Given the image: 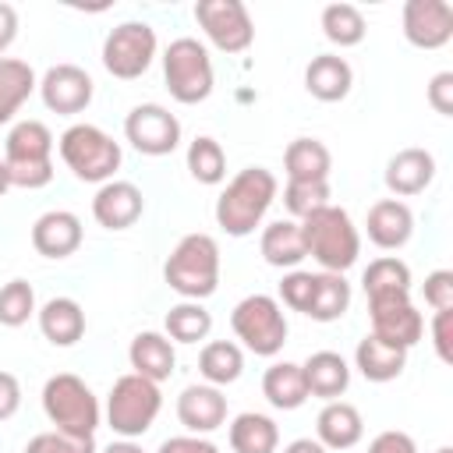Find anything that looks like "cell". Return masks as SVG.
I'll return each instance as SVG.
<instances>
[{
	"label": "cell",
	"instance_id": "cell-52",
	"mask_svg": "<svg viewBox=\"0 0 453 453\" xmlns=\"http://www.w3.org/2000/svg\"><path fill=\"white\" fill-rule=\"evenodd\" d=\"M435 453H453V446H439V449H435Z\"/></svg>",
	"mask_w": 453,
	"mask_h": 453
},
{
	"label": "cell",
	"instance_id": "cell-12",
	"mask_svg": "<svg viewBox=\"0 0 453 453\" xmlns=\"http://www.w3.org/2000/svg\"><path fill=\"white\" fill-rule=\"evenodd\" d=\"M368 319H372V336H379L382 343H393L400 350H411L425 333V319L414 308L411 294L368 297Z\"/></svg>",
	"mask_w": 453,
	"mask_h": 453
},
{
	"label": "cell",
	"instance_id": "cell-38",
	"mask_svg": "<svg viewBox=\"0 0 453 453\" xmlns=\"http://www.w3.org/2000/svg\"><path fill=\"white\" fill-rule=\"evenodd\" d=\"M35 290L28 280H7L0 287V326L18 329L35 315Z\"/></svg>",
	"mask_w": 453,
	"mask_h": 453
},
{
	"label": "cell",
	"instance_id": "cell-47",
	"mask_svg": "<svg viewBox=\"0 0 453 453\" xmlns=\"http://www.w3.org/2000/svg\"><path fill=\"white\" fill-rule=\"evenodd\" d=\"M159 453H219V446L205 435H173L159 446Z\"/></svg>",
	"mask_w": 453,
	"mask_h": 453
},
{
	"label": "cell",
	"instance_id": "cell-20",
	"mask_svg": "<svg viewBox=\"0 0 453 453\" xmlns=\"http://www.w3.org/2000/svg\"><path fill=\"white\" fill-rule=\"evenodd\" d=\"M127 361H131V372L149 379V382H163L173 375V365H177V354H173V340L166 333H156V329H145L131 340L127 347Z\"/></svg>",
	"mask_w": 453,
	"mask_h": 453
},
{
	"label": "cell",
	"instance_id": "cell-37",
	"mask_svg": "<svg viewBox=\"0 0 453 453\" xmlns=\"http://www.w3.org/2000/svg\"><path fill=\"white\" fill-rule=\"evenodd\" d=\"M188 170L198 184H219L226 177V152L216 138L209 134H198L191 145H188Z\"/></svg>",
	"mask_w": 453,
	"mask_h": 453
},
{
	"label": "cell",
	"instance_id": "cell-5",
	"mask_svg": "<svg viewBox=\"0 0 453 453\" xmlns=\"http://www.w3.org/2000/svg\"><path fill=\"white\" fill-rule=\"evenodd\" d=\"M42 411L50 418V425L64 435H78V439H92L99 428V400L96 393L85 386V379L71 375V372H57L46 379L42 386Z\"/></svg>",
	"mask_w": 453,
	"mask_h": 453
},
{
	"label": "cell",
	"instance_id": "cell-28",
	"mask_svg": "<svg viewBox=\"0 0 453 453\" xmlns=\"http://www.w3.org/2000/svg\"><path fill=\"white\" fill-rule=\"evenodd\" d=\"M230 449L234 453H276L280 446V428L269 414H258V411H244L230 421Z\"/></svg>",
	"mask_w": 453,
	"mask_h": 453
},
{
	"label": "cell",
	"instance_id": "cell-15",
	"mask_svg": "<svg viewBox=\"0 0 453 453\" xmlns=\"http://www.w3.org/2000/svg\"><path fill=\"white\" fill-rule=\"evenodd\" d=\"M403 39L418 50H439L453 39V7L446 0H407Z\"/></svg>",
	"mask_w": 453,
	"mask_h": 453
},
{
	"label": "cell",
	"instance_id": "cell-2",
	"mask_svg": "<svg viewBox=\"0 0 453 453\" xmlns=\"http://www.w3.org/2000/svg\"><path fill=\"white\" fill-rule=\"evenodd\" d=\"M301 234H304L308 255L322 265V273H340L343 276L361 255V234H357L350 212L333 205V202L315 209L311 216H304Z\"/></svg>",
	"mask_w": 453,
	"mask_h": 453
},
{
	"label": "cell",
	"instance_id": "cell-33",
	"mask_svg": "<svg viewBox=\"0 0 453 453\" xmlns=\"http://www.w3.org/2000/svg\"><path fill=\"white\" fill-rule=\"evenodd\" d=\"M198 372L209 386H230L244 372V354L234 340H212L198 354Z\"/></svg>",
	"mask_w": 453,
	"mask_h": 453
},
{
	"label": "cell",
	"instance_id": "cell-24",
	"mask_svg": "<svg viewBox=\"0 0 453 453\" xmlns=\"http://www.w3.org/2000/svg\"><path fill=\"white\" fill-rule=\"evenodd\" d=\"M304 386H308V396H319V400H340L350 386V365L343 361V354L336 350H315L304 365Z\"/></svg>",
	"mask_w": 453,
	"mask_h": 453
},
{
	"label": "cell",
	"instance_id": "cell-41",
	"mask_svg": "<svg viewBox=\"0 0 453 453\" xmlns=\"http://www.w3.org/2000/svg\"><path fill=\"white\" fill-rule=\"evenodd\" d=\"M311 283H315V273H304V269H290L283 280H280V301L290 308V311H308V301H311Z\"/></svg>",
	"mask_w": 453,
	"mask_h": 453
},
{
	"label": "cell",
	"instance_id": "cell-39",
	"mask_svg": "<svg viewBox=\"0 0 453 453\" xmlns=\"http://www.w3.org/2000/svg\"><path fill=\"white\" fill-rule=\"evenodd\" d=\"M283 205H287V212L301 223V219L311 216L315 209L329 205V180H287V188H283Z\"/></svg>",
	"mask_w": 453,
	"mask_h": 453
},
{
	"label": "cell",
	"instance_id": "cell-3",
	"mask_svg": "<svg viewBox=\"0 0 453 453\" xmlns=\"http://www.w3.org/2000/svg\"><path fill=\"white\" fill-rule=\"evenodd\" d=\"M163 280L184 301H205L219 287V244L209 234H188L177 241L163 265Z\"/></svg>",
	"mask_w": 453,
	"mask_h": 453
},
{
	"label": "cell",
	"instance_id": "cell-1",
	"mask_svg": "<svg viewBox=\"0 0 453 453\" xmlns=\"http://www.w3.org/2000/svg\"><path fill=\"white\" fill-rule=\"evenodd\" d=\"M276 198V177L265 166H244L216 198V223L230 237H248Z\"/></svg>",
	"mask_w": 453,
	"mask_h": 453
},
{
	"label": "cell",
	"instance_id": "cell-35",
	"mask_svg": "<svg viewBox=\"0 0 453 453\" xmlns=\"http://www.w3.org/2000/svg\"><path fill=\"white\" fill-rule=\"evenodd\" d=\"M365 32H368L365 14L354 4H329V7H322V35L333 46H340V50L357 46L365 39Z\"/></svg>",
	"mask_w": 453,
	"mask_h": 453
},
{
	"label": "cell",
	"instance_id": "cell-31",
	"mask_svg": "<svg viewBox=\"0 0 453 453\" xmlns=\"http://www.w3.org/2000/svg\"><path fill=\"white\" fill-rule=\"evenodd\" d=\"M350 308V283L340 273H315L311 283V301H308V319L315 322H336Z\"/></svg>",
	"mask_w": 453,
	"mask_h": 453
},
{
	"label": "cell",
	"instance_id": "cell-40",
	"mask_svg": "<svg viewBox=\"0 0 453 453\" xmlns=\"http://www.w3.org/2000/svg\"><path fill=\"white\" fill-rule=\"evenodd\" d=\"M25 453H96V435L92 439H78V435H64V432H39L28 439Z\"/></svg>",
	"mask_w": 453,
	"mask_h": 453
},
{
	"label": "cell",
	"instance_id": "cell-11",
	"mask_svg": "<svg viewBox=\"0 0 453 453\" xmlns=\"http://www.w3.org/2000/svg\"><path fill=\"white\" fill-rule=\"evenodd\" d=\"M195 21L202 25L205 39L223 53H244L255 42V25L241 0H198Z\"/></svg>",
	"mask_w": 453,
	"mask_h": 453
},
{
	"label": "cell",
	"instance_id": "cell-7",
	"mask_svg": "<svg viewBox=\"0 0 453 453\" xmlns=\"http://www.w3.org/2000/svg\"><path fill=\"white\" fill-rule=\"evenodd\" d=\"M163 81L177 103H184V106L205 103L212 96V85H216L209 50L191 35L173 39L163 53Z\"/></svg>",
	"mask_w": 453,
	"mask_h": 453
},
{
	"label": "cell",
	"instance_id": "cell-25",
	"mask_svg": "<svg viewBox=\"0 0 453 453\" xmlns=\"http://www.w3.org/2000/svg\"><path fill=\"white\" fill-rule=\"evenodd\" d=\"M35 315H39V333L53 347H71L85 336V311L74 297H50Z\"/></svg>",
	"mask_w": 453,
	"mask_h": 453
},
{
	"label": "cell",
	"instance_id": "cell-8",
	"mask_svg": "<svg viewBox=\"0 0 453 453\" xmlns=\"http://www.w3.org/2000/svg\"><path fill=\"white\" fill-rule=\"evenodd\" d=\"M159 407H163V396H159V386L127 372L120 375L113 386H110V396H106V425L120 435V439H138L152 428V421L159 418Z\"/></svg>",
	"mask_w": 453,
	"mask_h": 453
},
{
	"label": "cell",
	"instance_id": "cell-27",
	"mask_svg": "<svg viewBox=\"0 0 453 453\" xmlns=\"http://www.w3.org/2000/svg\"><path fill=\"white\" fill-rule=\"evenodd\" d=\"M354 365L357 372L368 379V382H393L400 379V372L407 368V350L393 347V343H382L379 336H365L357 340V350H354Z\"/></svg>",
	"mask_w": 453,
	"mask_h": 453
},
{
	"label": "cell",
	"instance_id": "cell-16",
	"mask_svg": "<svg viewBox=\"0 0 453 453\" xmlns=\"http://www.w3.org/2000/svg\"><path fill=\"white\" fill-rule=\"evenodd\" d=\"M177 418L191 435H209L226 425V396L219 393V386L209 382L184 386L177 396Z\"/></svg>",
	"mask_w": 453,
	"mask_h": 453
},
{
	"label": "cell",
	"instance_id": "cell-6",
	"mask_svg": "<svg viewBox=\"0 0 453 453\" xmlns=\"http://www.w3.org/2000/svg\"><path fill=\"white\" fill-rule=\"evenodd\" d=\"M57 152L64 166L85 184H106L120 170V145L96 124H71L60 134Z\"/></svg>",
	"mask_w": 453,
	"mask_h": 453
},
{
	"label": "cell",
	"instance_id": "cell-43",
	"mask_svg": "<svg viewBox=\"0 0 453 453\" xmlns=\"http://www.w3.org/2000/svg\"><path fill=\"white\" fill-rule=\"evenodd\" d=\"M432 343H435V354L439 361H453V308H442L435 311L432 319Z\"/></svg>",
	"mask_w": 453,
	"mask_h": 453
},
{
	"label": "cell",
	"instance_id": "cell-45",
	"mask_svg": "<svg viewBox=\"0 0 453 453\" xmlns=\"http://www.w3.org/2000/svg\"><path fill=\"white\" fill-rule=\"evenodd\" d=\"M368 453H418V446H414V439H411L407 432L389 428V432H379V435L368 442Z\"/></svg>",
	"mask_w": 453,
	"mask_h": 453
},
{
	"label": "cell",
	"instance_id": "cell-9",
	"mask_svg": "<svg viewBox=\"0 0 453 453\" xmlns=\"http://www.w3.org/2000/svg\"><path fill=\"white\" fill-rule=\"evenodd\" d=\"M230 329L258 357H273L287 343V315L269 294H248L244 301H237L230 311Z\"/></svg>",
	"mask_w": 453,
	"mask_h": 453
},
{
	"label": "cell",
	"instance_id": "cell-34",
	"mask_svg": "<svg viewBox=\"0 0 453 453\" xmlns=\"http://www.w3.org/2000/svg\"><path fill=\"white\" fill-rule=\"evenodd\" d=\"M365 297H386V294H411V265L400 262L396 255H382L368 262L361 276Z\"/></svg>",
	"mask_w": 453,
	"mask_h": 453
},
{
	"label": "cell",
	"instance_id": "cell-17",
	"mask_svg": "<svg viewBox=\"0 0 453 453\" xmlns=\"http://www.w3.org/2000/svg\"><path fill=\"white\" fill-rule=\"evenodd\" d=\"M142 209H145V198H142L138 184H131V180H106V184H99V191L92 198V216L106 230L134 226L142 219Z\"/></svg>",
	"mask_w": 453,
	"mask_h": 453
},
{
	"label": "cell",
	"instance_id": "cell-26",
	"mask_svg": "<svg viewBox=\"0 0 453 453\" xmlns=\"http://www.w3.org/2000/svg\"><path fill=\"white\" fill-rule=\"evenodd\" d=\"M262 258L273 265V269H297L304 258H308V248H304V234H301V223L297 219H276L262 230Z\"/></svg>",
	"mask_w": 453,
	"mask_h": 453
},
{
	"label": "cell",
	"instance_id": "cell-4",
	"mask_svg": "<svg viewBox=\"0 0 453 453\" xmlns=\"http://www.w3.org/2000/svg\"><path fill=\"white\" fill-rule=\"evenodd\" d=\"M11 188H46L53 180V134L42 120H18L4 142Z\"/></svg>",
	"mask_w": 453,
	"mask_h": 453
},
{
	"label": "cell",
	"instance_id": "cell-42",
	"mask_svg": "<svg viewBox=\"0 0 453 453\" xmlns=\"http://www.w3.org/2000/svg\"><path fill=\"white\" fill-rule=\"evenodd\" d=\"M425 304L432 311L453 308V273L449 269H435L425 276Z\"/></svg>",
	"mask_w": 453,
	"mask_h": 453
},
{
	"label": "cell",
	"instance_id": "cell-23",
	"mask_svg": "<svg viewBox=\"0 0 453 453\" xmlns=\"http://www.w3.org/2000/svg\"><path fill=\"white\" fill-rule=\"evenodd\" d=\"M350 85H354V71H350V64L340 53H319L304 67V88L319 103H340V99H347Z\"/></svg>",
	"mask_w": 453,
	"mask_h": 453
},
{
	"label": "cell",
	"instance_id": "cell-30",
	"mask_svg": "<svg viewBox=\"0 0 453 453\" xmlns=\"http://www.w3.org/2000/svg\"><path fill=\"white\" fill-rule=\"evenodd\" d=\"M287 180H329L333 156L319 138H294L283 152Z\"/></svg>",
	"mask_w": 453,
	"mask_h": 453
},
{
	"label": "cell",
	"instance_id": "cell-49",
	"mask_svg": "<svg viewBox=\"0 0 453 453\" xmlns=\"http://www.w3.org/2000/svg\"><path fill=\"white\" fill-rule=\"evenodd\" d=\"M283 453H329V449L319 439H294V442L283 446Z\"/></svg>",
	"mask_w": 453,
	"mask_h": 453
},
{
	"label": "cell",
	"instance_id": "cell-10",
	"mask_svg": "<svg viewBox=\"0 0 453 453\" xmlns=\"http://www.w3.org/2000/svg\"><path fill=\"white\" fill-rule=\"evenodd\" d=\"M156 46V28L149 21H120L103 39V67L120 81H134L152 67Z\"/></svg>",
	"mask_w": 453,
	"mask_h": 453
},
{
	"label": "cell",
	"instance_id": "cell-50",
	"mask_svg": "<svg viewBox=\"0 0 453 453\" xmlns=\"http://www.w3.org/2000/svg\"><path fill=\"white\" fill-rule=\"evenodd\" d=\"M103 453H142V446H134V439H120V442H110Z\"/></svg>",
	"mask_w": 453,
	"mask_h": 453
},
{
	"label": "cell",
	"instance_id": "cell-51",
	"mask_svg": "<svg viewBox=\"0 0 453 453\" xmlns=\"http://www.w3.org/2000/svg\"><path fill=\"white\" fill-rule=\"evenodd\" d=\"M7 188H11V177H7V166L0 159V195H7Z\"/></svg>",
	"mask_w": 453,
	"mask_h": 453
},
{
	"label": "cell",
	"instance_id": "cell-29",
	"mask_svg": "<svg viewBox=\"0 0 453 453\" xmlns=\"http://www.w3.org/2000/svg\"><path fill=\"white\" fill-rule=\"evenodd\" d=\"M262 396L276 407V411H297L308 400V386H304V372L294 361H276L265 368L262 375Z\"/></svg>",
	"mask_w": 453,
	"mask_h": 453
},
{
	"label": "cell",
	"instance_id": "cell-48",
	"mask_svg": "<svg viewBox=\"0 0 453 453\" xmlns=\"http://www.w3.org/2000/svg\"><path fill=\"white\" fill-rule=\"evenodd\" d=\"M18 39V11L11 4H0V53Z\"/></svg>",
	"mask_w": 453,
	"mask_h": 453
},
{
	"label": "cell",
	"instance_id": "cell-44",
	"mask_svg": "<svg viewBox=\"0 0 453 453\" xmlns=\"http://www.w3.org/2000/svg\"><path fill=\"white\" fill-rule=\"evenodd\" d=\"M428 106L442 117L453 113V71H439L432 81H428Z\"/></svg>",
	"mask_w": 453,
	"mask_h": 453
},
{
	"label": "cell",
	"instance_id": "cell-32",
	"mask_svg": "<svg viewBox=\"0 0 453 453\" xmlns=\"http://www.w3.org/2000/svg\"><path fill=\"white\" fill-rule=\"evenodd\" d=\"M35 88H39L35 71L25 60L0 57V124H7Z\"/></svg>",
	"mask_w": 453,
	"mask_h": 453
},
{
	"label": "cell",
	"instance_id": "cell-21",
	"mask_svg": "<svg viewBox=\"0 0 453 453\" xmlns=\"http://www.w3.org/2000/svg\"><path fill=\"white\" fill-rule=\"evenodd\" d=\"M435 177V156L428 149H400L389 163H386V188L396 198H411L421 195Z\"/></svg>",
	"mask_w": 453,
	"mask_h": 453
},
{
	"label": "cell",
	"instance_id": "cell-22",
	"mask_svg": "<svg viewBox=\"0 0 453 453\" xmlns=\"http://www.w3.org/2000/svg\"><path fill=\"white\" fill-rule=\"evenodd\" d=\"M361 435H365L361 411L347 400H329L315 418V439L326 449H350L361 442Z\"/></svg>",
	"mask_w": 453,
	"mask_h": 453
},
{
	"label": "cell",
	"instance_id": "cell-18",
	"mask_svg": "<svg viewBox=\"0 0 453 453\" xmlns=\"http://www.w3.org/2000/svg\"><path fill=\"white\" fill-rule=\"evenodd\" d=\"M32 248L46 258H67L81 248V219L67 209H50L32 223Z\"/></svg>",
	"mask_w": 453,
	"mask_h": 453
},
{
	"label": "cell",
	"instance_id": "cell-13",
	"mask_svg": "<svg viewBox=\"0 0 453 453\" xmlns=\"http://www.w3.org/2000/svg\"><path fill=\"white\" fill-rule=\"evenodd\" d=\"M124 138L142 156H170L180 145V120L159 103H142L124 117Z\"/></svg>",
	"mask_w": 453,
	"mask_h": 453
},
{
	"label": "cell",
	"instance_id": "cell-19",
	"mask_svg": "<svg viewBox=\"0 0 453 453\" xmlns=\"http://www.w3.org/2000/svg\"><path fill=\"white\" fill-rule=\"evenodd\" d=\"M365 226H368V241H372L375 248L396 251V248H403V244L411 241V234H414V212H411L407 202H400V198H382V202H375V205L368 209Z\"/></svg>",
	"mask_w": 453,
	"mask_h": 453
},
{
	"label": "cell",
	"instance_id": "cell-14",
	"mask_svg": "<svg viewBox=\"0 0 453 453\" xmlns=\"http://www.w3.org/2000/svg\"><path fill=\"white\" fill-rule=\"evenodd\" d=\"M92 92H96V85H92L88 71L78 64H53L39 78V96H42L46 110L64 113V117L81 113L92 103Z\"/></svg>",
	"mask_w": 453,
	"mask_h": 453
},
{
	"label": "cell",
	"instance_id": "cell-46",
	"mask_svg": "<svg viewBox=\"0 0 453 453\" xmlns=\"http://www.w3.org/2000/svg\"><path fill=\"white\" fill-rule=\"evenodd\" d=\"M21 407V382L11 372H0V421L14 418Z\"/></svg>",
	"mask_w": 453,
	"mask_h": 453
},
{
	"label": "cell",
	"instance_id": "cell-36",
	"mask_svg": "<svg viewBox=\"0 0 453 453\" xmlns=\"http://www.w3.org/2000/svg\"><path fill=\"white\" fill-rule=\"evenodd\" d=\"M166 326V336L177 340V343H198L212 333V315L202 308V301H180L166 311L163 319Z\"/></svg>",
	"mask_w": 453,
	"mask_h": 453
}]
</instances>
